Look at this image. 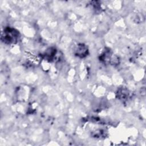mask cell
Instances as JSON below:
<instances>
[{"mask_svg":"<svg viewBox=\"0 0 146 146\" xmlns=\"http://www.w3.org/2000/svg\"><path fill=\"white\" fill-rule=\"evenodd\" d=\"M19 36V34L18 31L14 29L7 27L5 29L2 34V40L7 43H14L18 40Z\"/></svg>","mask_w":146,"mask_h":146,"instance_id":"obj_1","label":"cell"},{"mask_svg":"<svg viewBox=\"0 0 146 146\" xmlns=\"http://www.w3.org/2000/svg\"><path fill=\"white\" fill-rule=\"evenodd\" d=\"M87 53H88V49L85 45H84L83 44H78V46H77V48L75 50L76 55L80 58H83L87 55Z\"/></svg>","mask_w":146,"mask_h":146,"instance_id":"obj_2","label":"cell"},{"mask_svg":"<svg viewBox=\"0 0 146 146\" xmlns=\"http://www.w3.org/2000/svg\"><path fill=\"white\" fill-rule=\"evenodd\" d=\"M117 96L118 97V99L120 100H125L129 96V92L127 90L121 88L117 91Z\"/></svg>","mask_w":146,"mask_h":146,"instance_id":"obj_3","label":"cell"}]
</instances>
